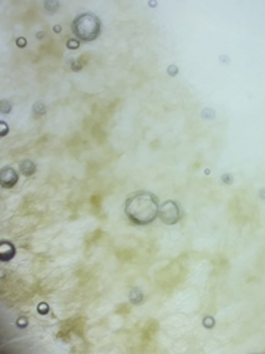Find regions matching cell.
I'll use <instances>...</instances> for the list:
<instances>
[{"label": "cell", "instance_id": "5", "mask_svg": "<svg viewBox=\"0 0 265 354\" xmlns=\"http://www.w3.org/2000/svg\"><path fill=\"white\" fill-rule=\"evenodd\" d=\"M15 246L14 244H10L9 241H2L0 244V260L2 261H9L14 258L15 255Z\"/></svg>", "mask_w": 265, "mask_h": 354}, {"label": "cell", "instance_id": "4", "mask_svg": "<svg viewBox=\"0 0 265 354\" xmlns=\"http://www.w3.org/2000/svg\"><path fill=\"white\" fill-rule=\"evenodd\" d=\"M0 177H2V187H5V189H10L18 183V171L12 167L2 168Z\"/></svg>", "mask_w": 265, "mask_h": 354}, {"label": "cell", "instance_id": "2", "mask_svg": "<svg viewBox=\"0 0 265 354\" xmlns=\"http://www.w3.org/2000/svg\"><path fill=\"white\" fill-rule=\"evenodd\" d=\"M71 28L77 39L83 42H93L100 34V19L90 12H84L72 21Z\"/></svg>", "mask_w": 265, "mask_h": 354}, {"label": "cell", "instance_id": "14", "mask_svg": "<svg viewBox=\"0 0 265 354\" xmlns=\"http://www.w3.org/2000/svg\"><path fill=\"white\" fill-rule=\"evenodd\" d=\"M18 326H25V320H18Z\"/></svg>", "mask_w": 265, "mask_h": 354}, {"label": "cell", "instance_id": "11", "mask_svg": "<svg viewBox=\"0 0 265 354\" xmlns=\"http://www.w3.org/2000/svg\"><path fill=\"white\" fill-rule=\"evenodd\" d=\"M0 125H2V133H0V134H2V136H5L6 133H7V125L2 121V123H0Z\"/></svg>", "mask_w": 265, "mask_h": 354}, {"label": "cell", "instance_id": "10", "mask_svg": "<svg viewBox=\"0 0 265 354\" xmlns=\"http://www.w3.org/2000/svg\"><path fill=\"white\" fill-rule=\"evenodd\" d=\"M39 311H40L41 314H46V313H47V304H44V302H43V304H40Z\"/></svg>", "mask_w": 265, "mask_h": 354}, {"label": "cell", "instance_id": "12", "mask_svg": "<svg viewBox=\"0 0 265 354\" xmlns=\"http://www.w3.org/2000/svg\"><path fill=\"white\" fill-rule=\"evenodd\" d=\"M168 71H169V74H171V75H175V74H177V67L171 65V67L168 68Z\"/></svg>", "mask_w": 265, "mask_h": 354}, {"label": "cell", "instance_id": "7", "mask_svg": "<svg viewBox=\"0 0 265 354\" xmlns=\"http://www.w3.org/2000/svg\"><path fill=\"white\" fill-rule=\"evenodd\" d=\"M44 6H46V9H47V10L53 12L56 7H59V3H58V2H46V5H44Z\"/></svg>", "mask_w": 265, "mask_h": 354}, {"label": "cell", "instance_id": "13", "mask_svg": "<svg viewBox=\"0 0 265 354\" xmlns=\"http://www.w3.org/2000/svg\"><path fill=\"white\" fill-rule=\"evenodd\" d=\"M16 43H18V46H19V47H22V46H24L25 43H27V42H25V39H18V40H16Z\"/></svg>", "mask_w": 265, "mask_h": 354}, {"label": "cell", "instance_id": "8", "mask_svg": "<svg viewBox=\"0 0 265 354\" xmlns=\"http://www.w3.org/2000/svg\"><path fill=\"white\" fill-rule=\"evenodd\" d=\"M66 46H68V49H78V47H80V46H78V42L74 40V39H69V40L66 42Z\"/></svg>", "mask_w": 265, "mask_h": 354}, {"label": "cell", "instance_id": "15", "mask_svg": "<svg viewBox=\"0 0 265 354\" xmlns=\"http://www.w3.org/2000/svg\"><path fill=\"white\" fill-rule=\"evenodd\" d=\"M55 31H56V33H59V31H60V27H59V25H56V27H55Z\"/></svg>", "mask_w": 265, "mask_h": 354}, {"label": "cell", "instance_id": "1", "mask_svg": "<svg viewBox=\"0 0 265 354\" xmlns=\"http://www.w3.org/2000/svg\"><path fill=\"white\" fill-rule=\"evenodd\" d=\"M124 210L133 224L146 226L158 217L159 202L156 195H153L152 192L138 191L127 198Z\"/></svg>", "mask_w": 265, "mask_h": 354}, {"label": "cell", "instance_id": "9", "mask_svg": "<svg viewBox=\"0 0 265 354\" xmlns=\"http://www.w3.org/2000/svg\"><path fill=\"white\" fill-rule=\"evenodd\" d=\"M203 325H205L206 327H212V325H213V319H212V317H206V319L203 320Z\"/></svg>", "mask_w": 265, "mask_h": 354}, {"label": "cell", "instance_id": "6", "mask_svg": "<svg viewBox=\"0 0 265 354\" xmlns=\"http://www.w3.org/2000/svg\"><path fill=\"white\" fill-rule=\"evenodd\" d=\"M34 171H35V165H34V162L33 161H30V159H25V161H22L21 162V173L24 174V176H31V174H34Z\"/></svg>", "mask_w": 265, "mask_h": 354}, {"label": "cell", "instance_id": "3", "mask_svg": "<svg viewBox=\"0 0 265 354\" xmlns=\"http://www.w3.org/2000/svg\"><path fill=\"white\" fill-rule=\"evenodd\" d=\"M181 216H183L181 207L175 201H165L158 211V217L165 224H175L181 219Z\"/></svg>", "mask_w": 265, "mask_h": 354}]
</instances>
